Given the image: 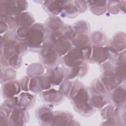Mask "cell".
Segmentation results:
<instances>
[{
    "label": "cell",
    "mask_w": 126,
    "mask_h": 126,
    "mask_svg": "<svg viewBox=\"0 0 126 126\" xmlns=\"http://www.w3.org/2000/svg\"><path fill=\"white\" fill-rule=\"evenodd\" d=\"M40 97L46 103L57 105L61 103L64 99V96L59 91L53 88L43 91L40 93Z\"/></svg>",
    "instance_id": "cell-11"
},
{
    "label": "cell",
    "mask_w": 126,
    "mask_h": 126,
    "mask_svg": "<svg viewBox=\"0 0 126 126\" xmlns=\"http://www.w3.org/2000/svg\"><path fill=\"white\" fill-rule=\"evenodd\" d=\"M16 77V72L14 69L11 67H8L5 69L4 68L3 70L2 69H1V84H3L10 80H15Z\"/></svg>",
    "instance_id": "cell-30"
},
{
    "label": "cell",
    "mask_w": 126,
    "mask_h": 126,
    "mask_svg": "<svg viewBox=\"0 0 126 126\" xmlns=\"http://www.w3.org/2000/svg\"><path fill=\"white\" fill-rule=\"evenodd\" d=\"M18 106L29 109L34 105L36 102L35 95L27 92H23L18 95Z\"/></svg>",
    "instance_id": "cell-19"
},
{
    "label": "cell",
    "mask_w": 126,
    "mask_h": 126,
    "mask_svg": "<svg viewBox=\"0 0 126 126\" xmlns=\"http://www.w3.org/2000/svg\"><path fill=\"white\" fill-rule=\"evenodd\" d=\"M74 4L77 7L79 13H82L87 9L88 7L87 1L85 0H73Z\"/></svg>",
    "instance_id": "cell-38"
},
{
    "label": "cell",
    "mask_w": 126,
    "mask_h": 126,
    "mask_svg": "<svg viewBox=\"0 0 126 126\" xmlns=\"http://www.w3.org/2000/svg\"><path fill=\"white\" fill-rule=\"evenodd\" d=\"M20 82L16 80L7 81L3 84L1 88L2 96L5 99L19 95L21 91Z\"/></svg>",
    "instance_id": "cell-12"
},
{
    "label": "cell",
    "mask_w": 126,
    "mask_h": 126,
    "mask_svg": "<svg viewBox=\"0 0 126 126\" xmlns=\"http://www.w3.org/2000/svg\"><path fill=\"white\" fill-rule=\"evenodd\" d=\"M31 80V77L29 76H25L23 78H22L19 81L21 89L24 92H27L30 91L29 90V85L30 82Z\"/></svg>",
    "instance_id": "cell-39"
},
{
    "label": "cell",
    "mask_w": 126,
    "mask_h": 126,
    "mask_svg": "<svg viewBox=\"0 0 126 126\" xmlns=\"http://www.w3.org/2000/svg\"><path fill=\"white\" fill-rule=\"evenodd\" d=\"M39 59L41 64L47 68L57 66L61 62L60 57L56 52L54 47L44 43L39 51Z\"/></svg>",
    "instance_id": "cell-5"
},
{
    "label": "cell",
    "mask_w": 126,
    "mask_h": 126,
    "mask_svg": "<svg viewBox=\"0 0 126 126\" xmlns=\"http://www.w3.org/2000/svg\"><path fill=\"white\" fill-rule=\"evenodd\" d=\"M60 32H62L63 38L71 42L76 35L72 27L68 25H64L60 30Z\"/></svg>",
    "instance_id": "cell-33"
},
{
    "label": "cell",
    "mask_w": 126,
    "mask_h": 126,
    "mask_svg": "<svg viewBox=\"0 0 126 126\" xmlns=\"http://www.w3.org/2000/svg\"><path fill=\"white\" fill-rule=\"evenodd\" d=\"M22 57L18 54H15L11 57L8 60L9 67L14 69L20 68L22 64Z\"/></svg>",
    "instance_id": "cell-36"
},
{
    "label": "cell",
    "mask_w": 126,
    "mask_h": 126,
    "mask_svg": "<svg viewBox=\"0 0 126 126\" xmlns=\"http://www.w3.org/2000/svg\"><path fill=\"white\" fill-rule=\"evenodd\" d=\"M79 12L73 0H65L60 15L62 17L72 18L76 17Z\"/></svg>",
    "instance_id": "cell-24"
},
{
    "label": "cell",
    "mask_w": 126,
    "mask_h": 126,
    "mask_svg": "<svg viewBox=\"0 0 126 126\" xmlns=\"http://www.w3.org/2000/svg\"><path fill=\"white\" fill-rule=\"evenodd\" d=\"M125 107H118L112 104L106 105L101 111V116L105 120L102 125H120L122 122L123 117H125Z\"/></svg>",
    "instance_id": "cell-3"
},
{
    "label": "cell",
    "mask_w": 126,
    "mask_h": 126,
    "mask_svg": "<svg viewBox=\"0 0 126 126\" xmlns=\"http://www.w3.org/2000/svg\"><path fill=\"white\" fill-rule=\"evenodd\" d=\"M72 28L76 34H88L90 31L89 23L85 20H80L75 23Z\"/></svg>",
    "instance_id": "cell-29"
},
{
    "label": "cell",
    "mask_w": 126,
    "mask_h": 126,
    "mask_svg": "<svg viewBox=\"0 0 126 126\" xmlns=\"http://www.w3.org/2000/svg\"><path fill=\"white\" fill-rule=\"evenodd\" d=\"M91 94L107 95L108 92L99 78L94 80L89 88Z\"/></svg>",
    "instance_id": "cell-27"
},
{
    "label": "cell",
    "mask_w": 126,
    "mask_h": 126,
    "mask_svg": "<svg viewBox=\"0 0 126 126\" xmlns=\"http://www.w3.org/2000/svg\"><path fill=\"white\" fill-rule=\"evenodd\" d=\"M126 94L125 86L120 85L110 92V95L108 97L109 102L118 107L125 106Z\"/></svg>",
    "instance_id": "cell-13"
},
{
    "label": "cell",
    "mask_w": 126,
    "mask_h": 126,
    "mask_svg": "<svg viewBox=\"0 0 126 126\" xmlns=\"http://www.w3.org/2000/svg\"><path fill=\"white\" fill-rule=\"evenodd\" d=\"M62 37L63 34L60 31L54 32H47L44 42L54 47L55 44Z\"/></svg>",
    "instance_id": "cell-32"
},
{
    "label": "cell",
    "mask_w": 126,
    "mask_h": 126,
    "mask_svg": "<svg viewBox=\"0 0 126 126\" xmlns=\"http://www.w3.org/2000/svg\"><path fill=\"white\" fill-rule=\"evenodd\" d=\"M126 39V34L124 32H117L110 39L107 45L120 53L125 51Z\"/></svg>",
    "instance_id": "cell-16"
},
{
    "label": "cell",
    "mask_w": 126,
    "mask_h": 126,
    "mask_svg": "<svg viewBox=\"0 0 126 126\" xmlns=\"http://www.w3.org/2000/svg\"><path fill=\"white\" fill-rule=\"evenodd\" d=\"M90 92L86 86L78 80L73 81L67 97L75 111L81 116L89 117L95 112V109L90 103Z\"/></svg>",
    "instance_id": "cell-1"
},
{
    "label": "cell",
    "mask_w": 126,
    "mask_h": 126,
    "mask_svg": "<svg viewBox=\"0 0 126 126\" xmlns=\"http://www.w3.org/2000/svg\"><path fill=\"white\" fill-rule=\"evenodd\" d=\"M44 66L38 63L30 64L27 69V75L32 77L40 76L43 74L44 72Z\"/></svg>",
    "instance_id": "cell-28"
},
{
    "label": "cell",
    "mask_w": 126,
    "mask_h": 126,
    "mask_svg": "<svg viewBox=\"0 0 126 126\" xmlns=\"http://www.w3.org/2000/svg\"><path fill=\"white\" fill-rule=\"evenodd\" d=\"M54 116V112L47 105L40 106L35 112V116L41 126H52Z\"/></svg>",
    "instance_id": "cell-10"
},
{
    "label": "cell",
    "mask_w": 126,
    "mask_h": 126,
    "mask_svg": "<svg viewBox=\"0 0 126 126\" xmlns=\"http://www.w3.org/2000/svg\"><path fill=\"white\" fill-rule=\"evenodd\" d=\"M28 110L18 106L15 107L11 111L9 118V126H23L29 121L30 116Z\"/></svg>",
    "instance_id": "cell-9"
},
{
    "label": "cell",
    "mask_w": 126,
    "mask_h": 126,
    "mask_svg": "<svg viewBox=\"0 0 126 126\" xmlns=\"http://www.w3.org/2000/svg\"><path fill=\"white\" fill-rule=\"evenodd\" d=\"M9 31V28L6 23L3 21L0 20V32L1 34L5 33Z\"/></svg>",
    "instance_id": "cell-41"
},
{
    "label": "cell",
    "mask_w": 126,
    "mask_h": 126,
    "mask_svg": "<svg viewBox=\"0 0 126 126\" xmlns=\"http://www.w3.org/2000/svg\"><path fill=\"white\" fill-rule=\"evenodd\" d=\"M114 71L117 78L121 84L125 81L126 63L121 62H114Z\"/></svg>",
    "instance_id": "cell-31"
},
{
    "label": "cell",
    "mask_w": 126,
    "mask_h": 126,
    "mask_svg": "<svg viewBox=\"0 0 126 126\" xmlns=\"http://www.w3.org/2000/svg\"><path fill=\"white\" fill-rule=\"evenodd\" d=\"M54 49L61 57L67 54L72 48L73 46L71 41L63 37L60 39L54 45Z\"/></svg>",
    "instance_id": "cell-23"
},
{
    "label": "cell",
    "mask_w": 126,
    "mask_h": 126,
    "mask_svg": "<svg viewBox=\"0 0 126 126\" xmlns=\"http://www.w3.org/2000/svg\"><path fill=\"white\" fill-rule=\"evenodd\" d=\"M90 38L91 44L93 46H104L108 43L106 35L104 33L100 31L93 32Z\"/></svg>",
    "instance_id": "cell-26"
},
{
    "label": "cell",
    "mask_w": 126,
    "mask_h": 126,
    "mask_svg": "<svg viewBox=\"0 0 126 126\" xmlns=\"http://www.w3.org/2000/svg\"><path fill=\"white\" fill-rule=\"evenodd\" d=\"M16 24L18 27H31L34 24V18L29 12H22L15 17Z\"/></svg>",
    "instance_id": "cell-25"
},
{
    "label": "cell",
    "mask_w": 126,
    "mask_h": 126,
    "mask_svg": "<svg viewBox=\"0 0 126 126\" xmlns=\"http://www.w3.org/2000/svg\"><path fill=\"white\" fill-rule=\"evenodd\" d=\"M71 43L73 47L83 51L92 46L90 36L87 34H76Z\"/></svg>",
    "instance_id": "cell-18"
},
{
    "label": "cell",
    "mask_w": 126,
    "mask_h": 126,
    "mask_svg": "<svg viewBox=\"0 0 126 126\" xmlns=\"http://www.w3.org/2000/svg\"><path fill=\"white\" fill-rule=\"evenodd\" d=\"M88 5L90 10L94 14L100 16L103 14L107 10L106 0H88Z\"/></svg>",
    "instance_id": "cell-21"
},
{
    "label": "cell",
    "mask_w": 126,
    "mask_h": 126,
    "mask_svg": "<svg viewBox=\"0 0 126 126\" xmlns=\"http://www.w3.org/2000/svg\"><path fill=\"white\" fill-rule=\"evenodd\" d=\"M46 75L52 86L60 85L65 78L63 68L58 66L47 68Z\"/></svg>",
    "instance_id": "cell-14"
},
{
    "label": "cell",
    "mask_w": 126,
    "mask_h": 126,
    "mask_svg": "<svg viewBox=\"0 0 126 126\" xmlns=\"http://www.w3.org/2000/svg\"><path fill=\"white\" fill-rule=\"evenodd\" d=\"M29 50L24 40L19 39L15 46V51L17 54L20 56L25 55Z\"/></svg>",
    "instance_id": "cell-34"
},
{
    "label": "cell",
    "mask_w": 126,
    "mask_h": 126,
    "mask_svg": "<svg viewBox=\"0 0 126 126\" xmlns=\"http://www.w3.org/2000/svg\"><path fill=\"white\" fill-rule=\"evenodd\" d=\"M114 62L106 61L100 66L101 75L100 80L108 92H111L121 84L114 71Z\"/></svg>",
    "instance_id": "cell-4"
},
{
    "label": "cell",
    "mask_w": 126,
    "mask_h": 126,
    "mask_svg": "<svg viewBox=\"0 0 126 126\" xmlns=\"http://www.w3.org/2000/svg\"><path fill=\"white\" fill-rule=\"evenodd\" d=\"M85 61L84 52L74 47L61 59V63L64 68L79 66Z\"/></svg>",
    "instance_id": "cell-8"
},
{
    "label": "cell",
    "mask_w": 126,
    "mask_h": 126,
    "mask_svg": "<svg viewBox=\"0 0 126 126\" xmlns=\"http://www.w3.org/2000/svg\"><path fill=\"white\" fill-rule=\"evenodd\" d=\"M89 102L91 105L95 110L100 109L109 102V99L107 95L91 94Z\"/></svg>",
    "instance_id": "cell-22"
},
{
    "label": "cell",
    "mask_w": 126,
    "mask_h": 126,
    "mask_svg": "<svg viewBox=\"0 0 126 126\" xmlns=\"http://www.w3.org/2000/svg\"><path fill=\"white\" fill-rule=\"evenodd\" d=\"M30 27H19L15 31V32L19 39L24 40L28 31Z\"/></svg>",
    "instance_id": "cell-40"
},
{
    "label": "cell",
    "mask_w": 126,
    "mask_h": 126,
    "mask_svg": "<svg viewBox=\"0 0 126 126\" xmlns=\"http://www.w3.org/2000/svg\"><path fill=\"white\" fill-rule=\"evenodd\" d=\"M120 1L109 0L107 1V10L111 14H116L119 12Z\"/></svg>",
    "instance_id": "cell-37"
},
{
    "label": "cell",
    "mask_w": 126,
    "mask_h": 126,
    "mask_svg": "<svg viewBox=\"0 0 126 126\" xmlns=\"http://www.w3.org/2000/svg\"><path fill=\"white\" fill-rule=\"evenodd\" d=\"M73 120L72 114L66 111L54 112L52 126H70Z\"/></svg>",
    "instance_id": "cell-17"
},
{
    "label": "cell",
    "mask_w": 126,
    "mask_h": 126,
    "mask_svg": "<svg viewBox=\"0 0 126 126\" xmlns=\"http://www.w3.org/2000/svg\"><path fill=\"white\" fill-rule=\"evenodd\" d=\"M46 33L47 31L43 24L36 23L31 26L24 39L29 50L39 52L45 41Z\"/></svg>",
    "instance_id": "cell-2"
},
{
    "label": "cell",
    "mask_w": 126,
    "mask_h": 126,
    "mask_svg": "<svg viewBox=\"0 0 126 126\" xmlns=\"http://www.w3.org/2000/svg\"><path fill=\"white\" fill-rule=\"evenodd\" d=\"M83 52L86 61L93 63L102 64L109 60L110 56L106 46L92 45Z\"/></svg>",
    "instance_id": "cell-7"
},
{
    "label": "cell",
    "mask_w": 126,
    "mask_h": 126,
    "mask_svg": "<svg viewBox=\"0 0 126 126\" xmlns=\"http://www.w3.org/2000/svg\"><path fill=\"white\" fill-rule=\"evenodd\" d=\"M65 2V0H45L43 1V7L51 16H57L62 13Z\"/></svg>",
    "instance_id": "cell-15"
},
{
    "label": "cell",
    "mask_w": 126,
    "mask_h": 126,
    "mask_svg": "<svg viewBox=\"0 0 126 126\" xmlns=\"http://www.w3.org/2000/svg\"><path fill=\"white\" fill-rule=\"evenodd\" d=\"M28 3L26 0H0V15H5L13 17H17L22 12L26 11Z\"/></svg>",
    "instance_id": "cell-6"
},
{
    "label": "cell",
    "mask_w": 126,
    "mask_h": 126,
    "mask_svg": "<svg viewBox=\"0 0 126 126\" xmlns=\"http://www.w3.org/2000/svg\"><path fill=\"white\" fill-rule=\"evenodd\" d=\"M126 1H120V9L122 11L124 12L125 13L126 10Z\"/></svg>",
    "instance_id": "cell-42"
},
{
    "label": "cell",
    "mask_w": 126,
    "mask_h": 126,
    "mask_svg": "<svg viewBox=\"0 0 126 126\" xmlns=\"http://www.w3.org/2000/svg\"><path fill=\"white\" fill-rule=\"evenodd\" d=\"M64 25L63 22L58 16H51L45 22V27L47 32L60 31Z\"/></svg>",
    "instance_id": "cell-20"
},
{
    "label": "cell",
    "mask_w": 126,
    "mask_h": 126,
    "mask_svg": "<svg viewBox=\"0 0 126 126\" xmlns=\"http://www.w3.org/2000/svg\"><path fill=\"white\" fill-rule=\"evenodd\" d=\"M73 82L64 79L60 84L59 91L66 97H68L72 86Z\"/></svg>",
    "instance_id": "cell-35"
}]
</instances>
